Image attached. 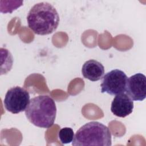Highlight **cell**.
<instances>
[{
    "instance_id": "1",
    "label": "cell",
    "mask_w": 146,
    "mask_h": 146,
    "mask_svg": "<svg viewBox=\"0 0 146 146\" xmlns=\"http://www.w3.org/2000/svg\"><path fill=\"white\" fill-rule=\"evenodd\" d=\"M56 9L50 3L42 2L35 4L27 16L29 28L36 34L45 35L52 33L59 23Z\"/></svg>"
},
{
    "instance_id": "2",
    "label": "cell",
    "mask_w": 146,
    "mask_h": 146,
    "mask_svg": "<svg viewBox=\"0 0 146 146\" xmlns=\"http://www.w3.org/2000/svg\"><path fill=\"white\" fill-rule=\"evenodd\" d=\"M29 121L34 125L50 128L55 121L56 107L53 99L48 95H39L32 98L25 110Z\"/></svg>"
},
{
    "instance_id": "3",
    "label": "cell",
    "mask_w": 146,
    "mask_h": 146,
    "mask_svg": "<svg viewBox=\"0 0 146 146\" xmlns=\"http://www.w3.org/2000/svg\"><path fill=\"white\" fill-rule=\"evenodd\" d=\"M72 145L110 146L112 145L111 133L109 128L103 124L98 121H90L76 131Z\"/></svg>"
},
{
    "instance_id": "4",
    "label": "cell",
    "mask_w": 146,
    "mask_h": 146,
    "mask_svg": "<svg viewBox=\"0 0 146 146\" xmlns=\"http://www.w3.org/2000/svg\"><path fill=\"white\" fill-rule=\"evenodd\" d=\"M30 100L29 92L22 87L15 86L7 90L3 104L7 111L17 114L26 110Z\"/></svg>"
},
{
    "instance_id": "5",
    "label": "cell",
    "mask_w": 146,
    "mask_h": 146,
    "mask_svg": "<svg viewBox=\"0 0 146 146\" xmlns=\"http://www.w3.org/2000/svg\"><path fill=\"white\" fill-rule=\"evenodd\" d=\"M127 79V75L123 71L119 69L111 70L103 77L101 92L111 95L124 93Z\"/></svg>"
},
{
    "instance_id": "6",
    "label": "cell",
    "mask_w": 146,
    "mask_h": 146,
    "mask_svg": "<svg viewBox=\"0 0 146 146\" xmlns=\"http://www.w3.org/2000/svg\"><path fill=\"white\" fill-rule=\"evenodd\" d=\"M125 92L132 100L143 101L146 96L145 76L137 73L128 78Z\"/></svg>"
},
{
    "instance_id": "7",
    "label": "cell",
    "mask_w": 146,
    "mask_h": 146,
    "mask_svg": "<svg viewBox=\"0 0 146 146\" xmlns=\"http://www.w3.org/2000/svg\"><path fill=\"white\" fill-rule=\"evenodd\" d=\"M133 100L126 94L122 93L115 95L111 107L112 113L120 117H125L131 114L133 109Z\"/></svg>"
},
{
    "instance_id": "8",
    "label": "cell",
    "mask_w": 146,
    "mask_h": 146,
    "mask_svg": "<svg viewBox=\"0 0 146 146\" xmlns=\"http://www.w3.org/2000/svg\"><path fill=\"white\" fill-rule=\"evenodd\" d=\"M82 73L84 78L91 81L95 82L103 78L104 74V67L98 60L90 59L83 64Z\"/></svg>"
},
{
    "instance_id": "9",
    "label": "cell",
    "mask_w": 146,
    "mask_h": 146,
    "mask_svg": "<svg viewBox=\"0 0 146 146\" xmlns=\"http://www.w3.org/2000/svg\"><path fill=\"white\" fill-rule=\"evenodd\" d=\"M74 133L71 128L64 127L60 129L58 132V137L62 144H69L74 139Z\"/></svg>"
}]
</instances>
